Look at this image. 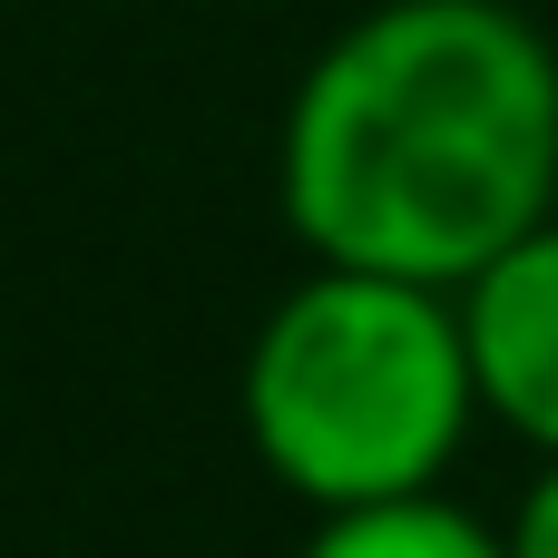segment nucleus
Segmentation results:
<instances>
[{
  "label": "nucleus",
  "mask_w": 558,
  "mask_h": 558,
  "mask_svg": "<svg viewBox=\"0 0 558 558\" xmlns=\"http://www.w3.org/2000/svg\"><path fill=\"white\" fill-rule=\"evenodd\" d=\"M275 196L314 265L461 294L558 216V49L510 0H373L284 98Z\"/></svg>",
  "instance_id": "1"
},
{
  "label": "nucleus",
  "mask_w": 558,
  "mask_h": 558,
  "mask_svg": "<svg viewBox=\"0 0 558 558\" xmlns=\"http://www.w3.org/2000/svg\"><path fill=\"white\" fill-rule=\"evenodd\" d=\"M245 441L304 510L441 490L481 422L461 294L363 265L284 284L245 343Z\"/></svg>",
  "instance_id": "2"
},
{
  "label": "nucleus",
  "mask_w": 558,
  "mask_h": 558,
  "mask_svg": "<svg viewBox=\"0 0 558 558\" xmlns=\"http://www.w3.org/2000/svg\"><path fill=\"white\" fill-rule=\"evenodd\" d=\"M461 333L481 412L539 461H558V216H539L461 284Z\"/></svg>",
  "instance_id": "3"
},
{
  "label": "nucleus",
  "mask_w": 558,
  "mask_h": 558,
  "mask_svg": "<svg viewBox=\"0 0 558 558\" xmlns=\"http://www.w3.org/2000/svg\"><path fill=\"white\" fill-rule=\"evenodd\" d=\"M304 558H510V530H490L481 510H451L441 490H412V500L324 510Z\"/></svg>",
  "instance_id": "4"
},
{
  "label": "nucleus",
  "mask_w": 558,
  "mask_h": 558,
  "mask_svg": "<svg viewBox=\"0 0 558 558\" xmlns=\"http://www.w3.org/2000/svg\"><path fill=\"white\" fill-rule=\"evenodd\" d=\"M510 558H558V461L530 481V500L510 510Z\"/></svg>",
  "instance_id": "5"
}]
</instances>
